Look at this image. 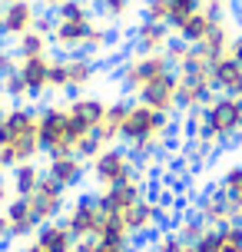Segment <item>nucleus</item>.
Segmentation results:
<instances>
[{
  "mask_svg": "<svg viewBox=\"0 0 242 252\" xmlns=\"http://www.w3.org/2000/svg\"><path fill=\"white\" fill-rule=\"evenodd\" d=\"M189 136L196 143H206L209 150L219 143L242 136V100L236 96H212L199 113H189Z\"/></svg>",
  "mask_w": 242,
  "mask_h": 252,
  "instance_id": "nucleus-1",
  "label": "nucleus"
},
{
  "mask_svg": "<svg viewBox=\"0 0 242 252\" xmlns=\"http://www.w3.org/2000/svg\"><path fill=\"white\" fill-rule=\"evenodd\" d=\"M0 153H7L10 166L37 163V156H43L37 110H27V106L3 110V120H0Z\"/></svg>",
  "mask_w": 242,
  "mask_h": 252,
  "instance_id": "nucleus-2",
  "label": "nucleus"
},
{
  "mask_svg": "<svg viewBox=\"0 0 242 252\" xmlns=\"http://www.w3.org/2000/svg\"><path fill=\"white\" fill-rule=\"evenodd\" d=\"M96 30L93 10L87 0H70L60 10H53V27H50V43L57 50H63L66 57L87 50L90 37Z\"/></svg>",
  "mask_w": 242,
  "mask_h": 252,
  "instance_id": "nucleus-3",
  "label": "nucleus"
},
{
  "mask_svg": "<svg viewBox=\"0 0 242 252\" xmlns=\"http://www.w3.org/2000/svg\"><path fill=\"white\" fill-rule=\"evenodd\" d=\"M169 129H173L169 113H156V110L143 106V103H129L120 143H126V150H133V153H150L169 136Z\"/></svg>",
  "mask_w": 242,
  "mask_h": 252,
  "instance_id": "nucleus-4",
  "label": "nucleus"
},
{
  "mask_svg": "<svg viewBox=\"0 0 242 252\" xmlns=\"http://www.w3.org/2000/svg\"><path fill=\"white\" fill-rule=\"evenodd\" d=\"M37 126H40V150L43 156H66V153H77L73 143V126H70V113H66V103H50L37 110Z\"/></svg>",
  "mask_w": 242,
  "mask_h": 252,
  "instance_id": "nucleus-5",
  "label": "nucleus"
},
{
  "mask_svg": "<svg viewBox=\"0 0 242 252\" xmlns=\"http://www.w3.org/2000/svg\"><path fill=\"white\" fill-rule=\"evenodd\" d=\"M169 70H176V66H173V60H169L166 50L163 53H133L123 63V70H120V87H123V93L136 96L143 87H150L153 80H159Z\"/></svg>",
  "mask_w": 242,
  "mask_h": 252,
  "instance_id": "nucleus-6",
  "label": "nucleus"
},
{
  "mask_svg": "<svg viewBox=\"0 0 242 252\" xmlns=\"http://www.w3.org/2000/svg\"><path fill=\"white\" fill-rule=\"evenodd\" d=\"M90 176L100 189H110L116 183H126V179L136 176V153L126 150V146H106V150L90 163Z\"/></svg>",
  "mask_w": 242,
  "mask_h": 252,
  "instance_id": "nucleus-7",
  "label": "nucleus"
},
{
  "mask_svg": "<svg viewBox=\"0 0 242 252\" xmlns=\"http://www.w3.org/2000/svg\"><path fill=\"white\" fill-rule=\"evenodd\" d=\"M106 106H110V100H103V96H77V100L66 103L70 126H73V143L77 146L87 136L100 133L103 120H106Z\"/></svg>",
  "mask_w": 242,
  "mask_h": 252,
  "instance_id": "nucleus-8",
  "label": "nucleus"
},
{
  "mask_svg": "<svg viewBox=\"0 0 242 252\" xmlns=\"http://www.w3.org/2000/svg\"><path fill=\"white\" fill-rule=\"evenodd\" d=\"M100 222H103V209H100V199L96 196H80V199H73L66 206V213H63V226L73 232L77 242L96 239Z\"/></svg>",
  "mask_w": 242,
  "mask_h": 252,
  "instance_id": "nucleus-9",
  "label": "nucleus"
},
{
  "mask_svg": "<svg viewBox=\"0 0 242 252\" xmlns=\"http://www.w3.org/2000/svg\"><path fill=\"white\" fill-rule=\"evenodd\" d=\"M136 103L150 106L156 113L173 116L179 110V70H169V73H163L159 80H153L150 87H143L140 93H136Z\"/></svg>",
  "mask_w": 242,
  "mask_h": 252,
  "instance_id": "nucleus-10",
  "label": "nucleus"
},
{
  "mask_svg": "<svg viewBox=\"0 0 242 252\" xmlns=\"http://www.w3.org/2000/svg\"><path fill=\"white\" fill-rule=\"evenodd\" d=\"M196 216L203 219L206 226H232V222H242V206L232 196H226L222 189H209L203 199H199V209H196Z\"/></svg>",
  "mask_w": 242,
  "mask_h": 252,
  "instance_id": "nucleus-11",
  "label": "nucleus"
},
{
  "mask_svg": "<svg viewBox=\"0 0 242 252\" xmlns=\"http://www.w3.org/2000/svg\"><path fill=\"white\" fill-rule=\"evenodd\" d=\"M40 13H37V3L33 0H13V3H3L0 10V37H10V40H20L24 33H30L37 27Z\"/></svg>",
  "mask_w": 242,
  "mask_h": 252,
  "instance_id": "nucleus-12",
  "label": "nucleus"
},
{
  "mask_svg": "<svg viewBox=\"0 0 242 252\" xmlns=\"http://www.w3.org/2000/svg\"><path fill=\"white\" fill-rule=\"evenodd\" d=\"M30 206H33V213L40 216V222H57L60 216L66 213V189L60 183H53L50 176L40 179V186L33 189V196H30Z\"/></svg>",
  "mask_w": 242,
  "mask_h": 252,
  "instance_id": "nucleus-13",
  "label": "nucleus"
},
{
  "mask_svg": "<svg viewBox=\"0 0 242 252\" xmlns=\"http://www.w3.org/2000/svg\"><path fill=\"white\" fill-rule=\"evenodd\" d=\"M143 183H146V176L143 173H136L133 179H126V183H116V186L110 189H100V209L103 213H126L129 206H136L140 199H146V189H143Z\"/></svg>",
  "mask_w": 242,
  "mask_h": 252,
  "instance_id": "nucleus-14",
  "label": "nucleus"
},
{
  "mask_svg": "<svg viewBox=\"0 0 242 252\" xmlns=\"http://www.w3.org/2000/svg\"><path fill=\"white\" fill-rule=\"evenodd\" d=\"M43 173L70 192V189H80V186H83V179H87V173H90V163H87V159H80L77 153L50 156V159H47V166H43Z\"/></svg>",
  "mask_w": 242,
  "mask_h": 252,
  "instance_id": "nucleus-15",
  "label": "nucleus"
},
{
  "mask_svg": "<svg viewBox=\"0 0 242 252\" xmlns=\"http://www.w3.org/2000/svg\"><path fill=\"white\" fill-rule=\"evenodd\" d=\"M3 216H7V222H10V239H33L37 229L43 226L40 216L33 213L30 199H24V196H13V199L3 206Z\"/></svg>",
  "mask_w": 242,
  "mask_h": 252,
  "instance_id": "nucleus-16",
  "label": "nucleus"
},
{
  "mask_svg": "<svg viewBox=\"0 0 242 252\" xmlns=\"http://www.w3.org/2000/svg\"><path fill=\"white\" fill-rule=\"evenodd\" d=\"M50 70H53V57H27V60H17V73L24 76L27 93L30 100H40L43 93H50Z\"/></svg>",
  "mask_w": 242,
  "mask_h": 252,
  "instance_id": "nucleus-17",
  "label": "nucleus"
},
{
  "mask_svg": "<svg viewBox=\"0 0 242 252\" xmlns=\"http://www.w3.org/2000/svg\"><path fill=\"white\" fill-rule=\"evenodd\" d=\"M123 216V226H126L129 239L133 236H150V232H156V226H159V219H163V206L153 199H140L136 206H129Z\"/></svg>",
  "mask_w": 242,
  "mask_h": 252,
  "instance_id": "nucleus-18",
  "label": "nucleus"
},
{
  "mask_svg": "<svg viewBox=\"0 0 242 252\" xmlns=\"http://www.w3.org/2000/svg\"><path fill=\"white\" fill-rule=\"evenodd\" d=\"M212 90H216L219 96L242 100V63L232 53H226V57H219L212 63Z\"/></svg>",
  "mask_w": 242,
  "mask_h": 252,
  "instance_id": "nucleus-19",
  "label": "nucleus"
},
{
  "mask_svg": "<svg viewBox=\"0 0 242 252\" xmlns=\"http://www.w3.org/2000/svg\"><path fill=\"white\" fill-rule=\"evenodd\" d=\"M40 252H77V239H73V232L63 226V219H57V222H43L37 229V236H33Z\"/></svg>",
  "mask_w": 242,
  "mask_h": 252,
  "instance_id": "nucleus-20",
  "label": "nucleus"
},
{
  "mask_svg": "<svg viewBox=\"0 0 242 252\" xmlns=\"http://www.w3.org/2000/svg\"><path fill=\"white\" fill-rule=\"evenodd\" d=\"M133 43H136V53H163L173 43V30H169V24H150V20H143L133 30Z\"/></svg>",
  "mask_w": 242,
  "mask_h": 252,
  "instance_id": "nucleus-21",
  "label": "nucleus"
},
{
  "mask_svg": "<svg viewBox=\"0 0 242 252\" xmlns=\"http://www.w3.org/2000/svg\"><path fill=\"white\" fill-rule=\"evenodd\" d=\"M63 66H66V90L77 93V96L96 80V63H93V57H87V53L63 57Z\"/></svg>",
  "mask_w": 242,
  "mask_h": 252,
  "instance_id": "nucleus-22",
  "label": "nucleus"
},
{
  "mask_svg": "<svg viewBox=\"0 0 242 252\" xmlns=\"http://www.w3.org/2000/svg\"><path fill=\"white\" fill-rule=\"evenodd\" d=\"M216 24H219V17H212V13H206V10H196L192 17H186V20L173 30V40L196 47V43H203V40L209 37V30H212Z\"/></svg>",
  "mask_w": 242,
  "mask_h": 252,
  "instance_id": "nucleus-23",
  "label": "nucleus"
},
{
  "mask_svg": "<svg viewBox=\"0 0 242 252\" xmlns=\"http://www.w3.org/2000/svg\"><path fill=\"white\" fill-rule=\"evenodd\" d=\"M232 43H236V30H232V24L229 20H219V24L209 30V37H206L203 43H196V47L203 50V57L209 63H216L219 57L232 53Z\"/></svg>",
  "mask_w": 242,
  "mask_h": 252,
  "instance_id": "nucleus-24",
  "label": "nucleus"
},
{
  "mask_svg": "<svg viewBox=\"0 0 242 252\" xmlns=\"http://www.w3.org/2000/svg\"><path fill=\"white\" fill-rule=\"evenodd\" d=\"M126 113H129V100H110V106H106V120H103V126H100V136L106 139V146H116V143H120Z\"/></svg>",
  "mask_w": 242,
  "mask_h": 252,
  "instance_id": "nucleus-25",
  "label": "nucleus"
},
{
  "mask_svg": "<svg viewBox=\"0 0 242 252\" xmlns=\"http://www.w3.org/2000/svg\"><path fill=\"white\" fill-rule=\"evenodd\" d=\"M47 176L43 169H40L37 163H20L10 169V189L13 196H24V199H30L33 196V189L40 186V179Z\"/></svg>",
  "mask_w": 242,
  "mask_h": 252,
  "instance_id": "nucleus-26",
  "label": "nucleus"
},
{
  "mask_svg": "<svg viewBox=\"0 0 242 252\" xmlns=\"http://www.w3.org/2000/svg\"><path fill=\"white\" fill-rule=\"evenodd\" d=\"M50 33H43V30H30V33H24L20 40H13V57L17 60H27V57H47L50 53Z\"/></svg>",
  "mask_w": 242,
  "mask_h": 252,
  "instance_id": "nucleus-27",
  "label": "nucleus"
},
{
  "mask_svg": "<svg viewBox=\"0 0 242 252\" xmlns=\"http://www.w3.org/2000/svg\"><path fill=\"white\" fill-rule=\"evenodd\" d=\"M0 93H3L7 100H13V103L30 100V93H27V83H24V76L17 73V66H13L10 73H3V76H0Z\"/></svg>",
  "mask_w": 242,
  "mask_h": 252,
  "instance_id": "nucleus-28",
  "label": "nucleus"
},
{
  "mask_svg": "<svg viewBox=\"0 0 242 252\" xmlns=\"http://www.w3.org/2000/svg\"><path fill=\"white\" fill-rule=\"evenodd\" d=\"M206 0H169V30H176L186 17H192L196 10H203Z\"/></svg>",
  "mask_w": 242,
  "mask_h": 252,
  "instance_id": "nucleus-29",
  "label": "nucleus"
},
{
  "mask_svg": "<svg viewBox=\"0 0 242 252\" xmlns=\"http://www.w3.org/2000/svg\"><path fill=\"white\" fill-rule=\"evenodd\" d=\"M219 189H222L226 196H232V199L242 206V163L229 166V169L219 176Z\"/></svg>",
  "mask_w": 242,
  "mask_h": 252,
  "instance_id": "nucleus-30",
  "label": "nucleus"
},
{
  "mask_svg": "<svg viewBox=\"0 0 242 252\" xmlns=\"http://www.w3.org/2000/svg\"><path fill=\"white\" fill-rule=\"evenodd\" d=\"M150 252H186V242L179 239L176 229H163V232L153 239V249Z\"/></svg>",
  "mask_w": 242,
  "mask_h": 252,
  "instance_id": "nucleus-31",
  "label": "nucleus"
},
{
  "mask_svg": "<svg viewBox=\"0 0 242 252\" xmlns=\"http://www.w3.org/2000/svg\"><path fill=\"white\" fill-rule=\"evenodd\" d=\"M93 7L106 17V20H123L133 7V0H93Z\"/></svg>",
  "mask_w": 242,
  "mask_h": 252,
  "instance_id": "nucleus-32",
  "label": "nucleus"
},
{
  "mask_svg": "<svg viewBox=\"0 0 242 252\" xmlns=\"http://www.w3.org/2000/svg\"><path fill=\"white\" fill-rule=\"evenodd\" d=\"M143 20L169 24V0H143Z\"/></svg>",
  "mask_w": 242,
  "mask_h": 252,
  "instance_id": "nucleus-33",
  "label": "nucleus"
},
{
  "mask_svg": "<svg viewBox=\"0 0 242 252\" xmlns=\"http://www.w3.org/2000/svg\"><path fill=\"white\" fill-rule=\"evenodd\" d=\"M206 229H209V226H206L203 219H199V216H192V219H182V222H179V226H176V232H179V239L186 242V246H192V242L199 239V236H203Z\"/></svg>",
  "mask_w": 242,
  "mask_h": 252,
  "instance_id": "nucleus-34",
  "label": "nucleus"
},
{
  "mask_svg": "<svg viewBox=\"0 0 242 252\" xmlns=\"http://www.w3.org/2000/svg\"><path fill=\"white\" fill-rule=\"evenodd\" d=\"M110 43H113L110 27H100V24H96V30H93V37H90V43H87V50H83V53H87V57H100Z\"/></svg>",
  "mask_w": 242,
  "mask_h": 252,
  "instance_id": "nucleus-35",
  "label": "nucleus"
},
{
  "mask_svg": "<svg viewBox=\"0 0 242 252\" xmlns=\"http://www.w3.org/2000/svg\"><path fill=\"white\" fill-rule=\"evenodd\" d=\"M219 239H222V252H242V222L219 229Z\"/></svg>",
  "mask_w": 242,
  "mask_h": 252,
  "instance_id": "nucleus-36",
  "label": "nucleus"
},
{
  "mask_svg": "<svg viewBox=\"0 0 242 252\" xmlns=\"http://www.w3.org/2000/svg\"><path fill=\"white\" fill-rule=\"evenodd\" d=\"M77 252H129V242H103V239H83V242H77Z\"/></svg>",
  "mask_w": 242,
  "mask_h": 252,
  "instance_id": "nucleus-37",
  "label": "nucleus"
},
{
  "mask_svg": "<svg viewBox=\"0 0 242 252\" xmlns=\"http://www.w3.org/2000/svg\"><path fill=\"white\" fill-rule=\"evenodd\" d=\"M50 90H66V66H63V57H60V60L53 57V70H50Z\"/></svg>",
  "mask_w": 242,
  "mask_h": 252,
  "instance_id": "nucleus-38",
  "label": "nucleus"
},
{
  "mask_svg": "<svg viewBox=\"0 0 242 252\" xmlns=\"http://www.w3.org/2000/svg\"><path fill=\"white\" fill-rule=\"evenodd\" d=\"M13 66H17V57H13V53H7V50H3V43H0V76L10 73Z\"/></svg>",
  "mask_w": 242,
  "mask_h": 252,
  "instance_id": "nucleus-39",
  "label": "nucleus"
},
{
  "mask_svg": "<svg viewBox=\"0 0 242 252\" xmlns=\"http://www.w3.org/2000/svg\"><path fill=\"white\" fill-rule=\"evenodd\" d=\"M13 199V189H10V179L3 176V173H0V209H3V206H7V202Z\"/></svg>",
  "mask_w": 242,
  "mask_h": 252,
  "instance_id": "nucleus-40",
  "label": "nucleus"
},
{
  "mask_svg": "<svg viewBox=\"0 0 242 252\" xmlns=\"http://www.w3.org/2000/svg\"><path fill=\"white\" fill-rule=\"evenodd\" d=\"M3 242H10V222H7V216L0 213V246Z\"/></svg>",
  "mask_w": 242,
  "mask_h": 252,
  "instance_id": "nucleus-41",
  "label": "nucleus"
},
{
  "mask_svg": "<svg viewBox=\"0 0 242 252\" xmlns=\"http://www.w3.org/2000/svg\"><path fill=\"white\" fill-rule=\"evenodd\" d=\"M40 3H43V7H47V10H60V7H63V3H70V0H40Z\"/></svg>",
  "mask_w": 242,
  "mask_h": 252,
  "instance_id": "nucleus-42",
  "label": "nucleus"
},
{
  "mask_svg": "<svg viewBox=\"0 0 242 252\" xmlns=\"http://www.w3.org/2000/svg\"><path fill=\"white\" fill-rule=\"evenodd\" d=\"M232 57H236V60L242 63V33L236 37V43H232Z\"/></svg>",
  "mask_w": 242,
  "mask_h": 252,
  "instance_id": "nucleus-43",
  "label": "nucleus"
},
{
  "mask_svg": "<svg viewBox=\"0 0 242 252\" xmlns=\"http://www.w3.org/2000/svg\"><path fill=\"white\" fill-rule=\"evenodd\" d=\"M20 252H40V249H37V242L30 239V242H27V246H24V249H20Z\"/></svg>",
  "mask_w": 242,
  "mask_h": 252,
  "instance_id": "nucleus-44",
  "label": "nucleus"
},
{
  "mask_svg": "<svg viewBox=\"0 0 242 252\" xmlns=\"http://www.w3.org/2000/svg\"><path fill=\"white\" fill-rule=\"evenodd\" d=\"M236 3H239V17H242V0H236Z\"/></svg>",
  "mask_w": 242,
  "mask_h": 252,
  "instance_id": "nucleus-45",
  "label": "nucleus"
},
{
  "mask_svg": "<svg viewBox=\"0 0 242 252\" xmlns=\"http://www.w3.org/2000/svg\"><path fill=\"white\" fill-rule=\"evenodd\" d=\"M0 120H3V106H0Z\"/></svg>",
  "mask_w": 242,
  "mask_h": 252,
  "instance_id": "nucleus-46",
  "label": "nucleus"
},
{
  "mask_svg": "<svg viewBox=\"0 0 242 252\" xmlns=\"http://www.w3.org/2000/svg\"><path fill=\"white\" fill-rule=\"evenodd\" d=\"M0 3H13V0H0Z\"/></svg>",
  "mask_w": 242,
  "mask_h": 252,
  "instance_id": "nucleus-47",
  "label": "nucleus"
},
{
  "mask_svg": "<svg viewBox=\"0 0 242 252\" xmlns=\"http://www.w3.org/2000/svg\"><path fill=\"white\" fill-rule=\"evenodd\" d=\"M0 10H3V3H0Z\"/></svg>",
  "mask_w": 242,
  "mask_h": 252,
  "instance_id": "nucleus-48",
  "label": "nucleus"
}]
</instances>
